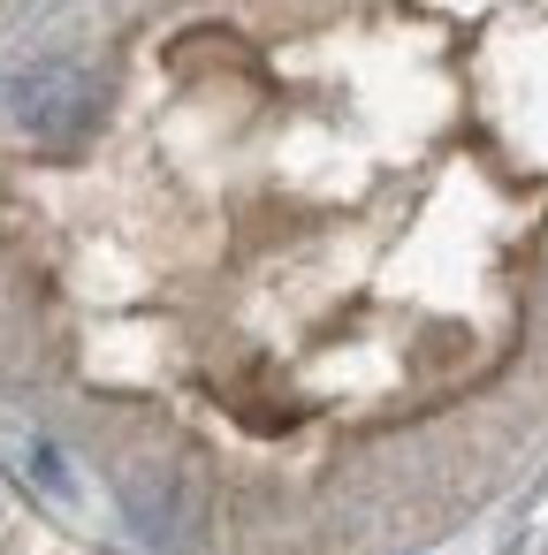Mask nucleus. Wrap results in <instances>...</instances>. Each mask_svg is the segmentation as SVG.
Wrapping results in <instances>:
<instances>
[{"label": "nucleus", "mask_w": 548, "mask_h": 555, "mask_svg": "<svg viewBox=\"0 0 548 555\" xmlns=\"http://www.w3.org/2000/svg\"><path fill=\"white\" fill-rule=\"evenodd\" d=\"M16 122L24 130H39V138H77L85 122H92V77L77 69V62H39L31 77H16Z\"/></svg>", "instance_id": "f257e3e1"}]
</instances>
